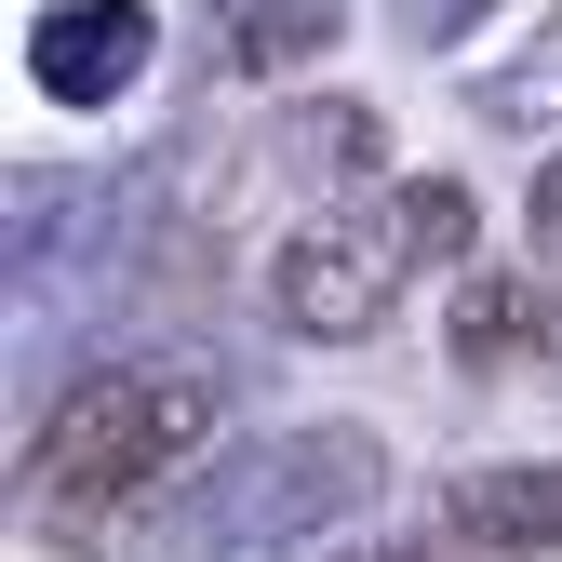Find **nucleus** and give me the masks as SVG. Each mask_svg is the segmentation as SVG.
<instances>
[{
  "label": "nucleus",
  "instance_id": "nucleus-9",
  "mask_svg": "<svg viewBox=\"0 0 562 562\" xmlns=\"http://www.w3.org/2000/svg\"><path fill=\"white\" fill-rule=\"evenodd\" d=\"M469 108L496 121V134H562V14L536 41H509V54H482L469 67Z\"/></svg>",
  "mask_w": 562,
  "mask_h": 562
},
{
  "label": "nucleus",
  "instance_id": "nucleus-6",
  "mask_svg": "<svg viewBox=\"0 0 562 562\" xmlns=\"http://www.w3.org/2000/svg\"><path fill=\"white\" fill-rule=\"evenodd\" d=\"M268 161L295 175V188H322V201L389 188V121H375L362 94H295V108L268 121Z\"/></svg>",
  "mask_w": 562,
  "mask_h": 562
},
{
  "label": "nucleus",
  "instance_id": "nucleus-2",
  "mask_svg": "<svg viewBox=\"0 0 562 562\" xmlns=\"http://www.w3.org/2000/svg\"><path fill=\"white\" fill-rule=\"evenodd\" d=\"M402 228H389V201H362V215H308V228H281L268 255V322L281 335H308V348H348V335H375L402 308Z\"/></svg>",
  "mask_w": 562,
  "mask_h": 562
},
{
  "label": "nucleus",
  "instance_id": "nucleus-3",
  "mask_svg": "<svg viewBox=\"0 0 562 562\" xmlns=\"http://www.w3.org/2000/svg\"><path fill=\"white\" fill-rule=\"evenodd\" d=\"M389 496V442L375 429H295V442H268L255 469H241V496L215 509V536L228 549H281V536H308V522H348V509H375Z\"/></svg>",
  "mask_w": 562,
  "mask_h": 562
},
{
  "label": "nucleus",
  "instance_id": "nucleus-8",
  "mask_svg": "<svg viewBox=\"0 0 562 562\" xmlns=\"http://www.w3.org/2000/svg\"><path fill=\"white\" fill-rule=\"evenodd\" d=\"M335 14H348V0H201L228 81H281V67H308V54L335 41Z\"/></svg>",
  "mask_w": 562,
  "mask_h": 562
},
{
  "label": "nucleus",
  "instance_id": "nucleus-7",
  "mask_svg": "<svg viewBox=\"0 0 562 562\" xmlns=\"http://www.w3.org/2000/svg\"><path fill=\"white\" fill-rule=\"evenodd\" d=\"M442 522L469 549H562V456H496L442 482Z\"/></svg>",
  "mask_w": 562,
  "mask_h": 562
},
{
  "label": "nucleus",
  "instance_id": "nucleus-12",
  "mask_svg": "<svg viewBox=\"0 0 562 562\" xmlns=\"http://www.w3.org/2000/svg\"><path fill=\"white\" fill-rule=\"evenodd\" d=\"M522 228H536V255H549V268H562V148H549V161H536V201H522Z\"/></svg>",
  "mask_w": 562,
  "mask_h": 562
},
{
  "label": "nucleus",
  "instance_id": "nucleus-1",
  "mask_svg": "<svg viewBox=\"0 0 562 562\" xmlns=\"http://www.w3.org/2000/svg\"><path fill=\"white\" fill-rule=\"evenodd\" d=\"M215 429H228V389L201 362H94V375H67L41 402V429H27V509H41V536L108 549L161 482H188L201 456H215Z\"/></svg>",
  "mask_w": 562,
  "mask_h": 562
},
{
  "label": "nucleus",
  "instance_id": "nucleus-13",
  "mask_svg": "<svg viewBox=\"0 0 562 562\" xmlns=\"http://www.w3.org/2000/svg\"><path fill=\"white\" fill-rule=\"evenodd\" d=\"M362 562H429V549H362Z\"/></svg>",
  "mask_w": 562,
  "mask_h": 562
},
{
  "label": "nucleus",
  "instance_id": "nucleus-4",
  "mask_svg": "<svg viewBox=\"0 0 562 562\" xmlns=\"http://www.w3.org/2000/svg\"><path fill=\"white\" fill-rule=\"evenodd\" d=\"M148 54H161V14H148V0H41V14H27V67H41L54 108L134 94V81H148Z\"/></svg>",
  "mask_w": 562,
  "mask_h": 562
},
{
  "label": "nucleus",
  "instance_id": "nucleus-5",
  "mask_svg": "<svg viewBox=\"0 0 562 562\" xmlns=\"http://www.w3.org/2000/svg\"><path fill=\"white\" fill-rule=\"evenodd\" d=\"M442 348H456V375H536L549 362V281L536 268H456Z\"/></svg>",
  "mask_w": 562,
  "mask_h": 562
},
{
  "label": "nucleus",
  "instance_id": "nucleus-11",
  "mask_svg": "<svg viewBox=\"0 0 562 562\" xmlns=\"http://www.w3.org/2000/svg\"><path fill=\"white\" fill-rule=\"evenodd\" d=\"M389 14H402V41H415V54H442V41H469L482 14H496V0H389Z\"/></svg>",
  "mask_w": 562,
  "mask_h": 562
},
{
  "label": "nucleus",
  "instance_id": "nucleus-10",
  "mask_svg": "<svg viewBox=\"0 0 562 562\" xmlns=\"http://www.w3.org/2000/svg\"><path fill=\"white\" fill-rule=\"evenodd\" d=\"M375 201H389V228H402L415 268H469V228H482V215H469V188H456V175H389Z\"/></svg>",
  "mask_w": 562,
  "mask_h": 562
}]
</instances>
